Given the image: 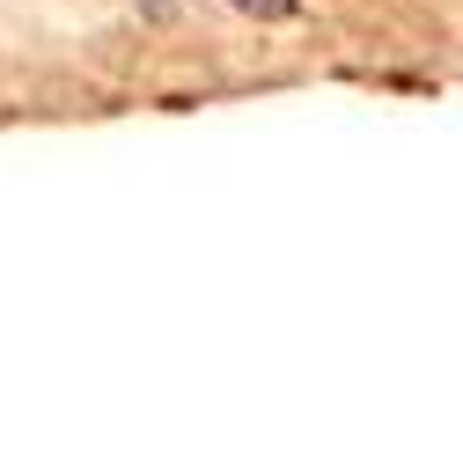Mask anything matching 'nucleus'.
Returning a JSON list of instances; mask_svg holds the SVG:
<instances>
[{"instance_id": "f257e3e1", "label": "nucleus", "mask_w": 463, "mask_h": 456, "mask_svg": "<svg viewBox=\"0 0 463 456\" xmlns=\"http://www.w3.org/2000/svg\"><path fill=\"white\" fill-rule=\"evenodd\" d=\"M228 8H243V15H258V23H287L302 0H228Z\"/></svg>"}]
</instances>
